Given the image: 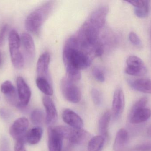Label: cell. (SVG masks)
<instances>
[{
    "label": "cell",
    "mask_w": 151,
    "mask_h": 151,
    "mask_svg": "<svg viewBox=\"0 0 151 151\" xmlns=\"http://www.w3.org/2000/svg\"><path fill=\"white\" fill-rule=\"evenodd\" d=\"M29 124L28 119L25 117L17 119L13 122L10 128V134L17 141L24 139Z\"/></svg>",
    "instance_id": "cell-9"
},
{
    "label": "cell",
    "mask_w": 151,
    "mask_h": 151,
    "mask_svg": "<svg viewBox=\"0 0 151 151\" xmlns=\"http://www.w3.org/2000/svg\"><path fill=\"white\" fill-rule=\"evenodd\" d=\"M151 117V110L145 107L130 112L129 119L132 124H139L147 121Z\"/></svg>",
    "instance_id": "cell-17"
},
{
    "label": "cell",
    "mask_w": 151,
    "mask_h": 151,
    "mask_svg": "<svg viewBox=\"0 0 151 151\" xmlns=\"http://www.w3.org/2000/svg\"></svg>",
    "instance_id": "cell-38"
},
{
    "label": "cell",
    "mask_w": 151,
    "mask_h": 151,
    "mask_svg": "<svg viewBox=\"0 0 151 151\" xmlns=\"http://www.w3.org/2000/svg\"><path fill=\"white\" fill-rule=\"evenodd\" d=\"M64 139L68 140L70 143L75 145L81 144L89 138L88 132L82 129L68 127L65 126H58Z\"/></svg>",
    "instance_id": "cell-4"
},
{
    "label": "cell",
    "mask_w": 151,
    "mask_h": 151,
    "mask_svg": "<svg viewBox=\"0 0 151 151\" xmlns=\"http://www.w3.org/2000/svg\"><path fill=\"white\" fill-rule=\"evenodd\" d=\"M1 91L6 97L7 101L13 105L18 103L17 91L11 82L7 80L3 82L1 86Z\"/></svg>",
    "instance_id": "cell-16"
},
{
    "label": "cell",
    "mask_w": 151,
    "mask_h": 151,
    "mask_svg": "<svg viewBox=\"0 0 151 151\" xmlns=\"http://www.w3.org/2000/svg\"><path fill=\"white\" fill-rule=\"evenodd\" d=\"M129 41L131 43L137 47L142 46V42L138 35L134 32H131L129 33Z\"/></svg>",
    "instance_id": "cell-30"
},
{
    "label": "cell",
    "mask_w": 151,
    "mask_h": 151,
    "mask_svg": "<svg viewBox=\"0 0 151 151\" xmlns=\"http://www.w3.org/2000/svg\"><path fill=\"white\" fill-rule=\"evenodd\" d=\"M92 74L97 81L100 82H104L105 79L104 74L103 71L99 67H95L92 69Z\"/></svg>",
    "instance_id": "cell-27"
},
{
    "label": "cell",
    "mask_w": 151,
    "mask_h": 151,
    "mask_svg": "<svg viewBox=\"0 0 151 151\" xmlns=\"http://www.w3.org/2000/svg\"><path fill=\"white\" fill-rule=\"evenodd\" d=\"M31 119L33 124L35 126H41L43 123L44 114L41 110L36 109L32 112Z\"/></svg>",
    "instance_id": "cell-25"
},
{
    "label": "cell",
    "mask_w": 151,
    "mask_h": 151,
    "mask_svg": "<svg viewBox=\"0 0 151 151\" xmlns=\"http://www.w3.org/2000/svg\"><path fill=\"white\" fill-rule=\"evenodd\" d=\"M109 8L106 5H102L97 8L90 16L88 21L99 29L104 25Z\"/></svg>",
    "instance_id": "cell-10"
},
{
    "label": "cell",
    "mask_w": 151,
    "mask_h": 151,
    "mask_svg": "<svg viewBox=\"0 0 151 151\" xmlns=\"http://www.w3.org/2000/svg\"><path fill=\"white\" fill-rule=\"evenodd\" d=\"M62 118L64 121L71 127L82 129L83 126V121L81 118L70 109H65L63 111Z\"/></svg>",
    "instance_id": "cell-15"
},
{
    "label": "cell",
    "mask_w": 151,
    "mask_h": 151,
    "mask_svg": "<svg viewBox=\"0 0 151 151\" xmlns=\"http://www.w3.org/2000/svg\"><path fill=\"white\" fill-rule=\"evenodd\" d=\"M111 113L109 111H106L101 116L99 121V131L100 135L105 139L108 137V126L111 120Z\"/></svg>",
    "instance_id": "cell-21"
},
{
    "label": "cell",
    "mask_w": 151,
    "mask_h": 151,
    "mask_svg": "<svg viewBox=\"0 0 151 151\" xmlns=\"http://www.w3.org/2000/svg\"><path fill=\"white\" fill-rule=\"evenodd\" d=\"M42 103L46 109V124L49 127L55 124L58 119V113L55 103L51 98L45 96L42 98Z\"/></svg>",
    "instance_id": "cell-12"
},
{
    "label": "cell",
    "mask_w": 151,
    "mask_h": 151,
    "mask_svg": "<svg viewBox=\"0 0 151 151\" xmlns=\"http://www.w3.org/2000/svg\"><path fill=\"white\" fill-rule=\"evenodd\" d=\"M104 53V48L103 44L99 42L94 48L93 56L95 57H100Z\"/></svg>",
    "instance_id": "cell-31"
},
{
    "label": "cell",
    "mask_w": 151,
    "mask_h": 151,
    "mask_svg": "<svg viewBox=\"0 0 151 151\" xmlns=\"http://www.w3.org/2000/svg\"><path fill=\"white\" fill-rule=\"evenodd\" d=\"M148 103V98L146 97H143L137 101L131 108L130 112L134 111L136 110L142 108H145Z\"/></svg>",
    "instance_id": "cell-28"
},
{
    "label": "cell",
    "mask_w": 151,
    "mask_h": 151,
    "mask_svg": "<svg viewBox=\"0 0 151 151\" xmlns=\"http://www.w3.org/2000/svg\"><path fill=\"white\" fill-rule=\"evenodd\" d=\"M3 62V58L2 53L0 51V67L2 66Z\"/></svg>",
    "instance_id": "cell-36"
},
{
    "label": "cell",
    "mask_w": 151,
    "mask_h": 151,
    "mask_svg": "<svg viewBox=\"0 0 151 151\" xmlns=\"http://www.w3.org/2000/svg\"><path fill=\"white\" fill-rule=\"evenodd\" d=\"M1 151H9V145L6 139H3L1 146Z\"/></svg>",
    "instance_id": "cell-35"
},
{
    "label": "cell",
    "mask_w": 151,
    "mask_h": 151,
    "mask_svg": "<svg viewBox=\"0 0 151 151\" xmlns=\"http://www.w3.org/2000/svg\"><path fill=\"white\" fill-rule=\"evenodd\" d=\"M21 45L26 57L29 61L32 60L35 55V47L34 41L30 34L24 33L21 35Z\"/></svg>",
    "instance_id": "cell-13"
},
{
    "label": "cell",
    "mask_w": 151,
    "mask_h": 151,
    "mask_svg": "<svg viewBox=\"0 0 151 151\" xmlns=\"http://www.w3.org/2000/svg\"><path fill=\"white\" fill-rule=\"evenodd\" d=\"M63 60L67 78L74 82L81 79V70L88 67L92 62L91 56L81 49L76 36L70 37L65 42L63 51Z\"/></svg>",
    "instance_id": "cell-1"
},
{
    "label": "cell",
    "mask_w": 151,
    "mask_h": 151,
    "mask_svg": "<svg viewBox=\"0 0 151 151\" xmlns=\"http://www.w3.org/2000/svg\"><path fill=\"white\" fill-rule=\"evenodd\" d=\"M91 98L94 103L97 105H100L103 102V97L99 90L93 88L91 90Z\"/></svg>",
    "instance_id": "cell-26"
},
{
    "label": "cell",
    "mask_w": 151,
    "mask_h": 151,
    "mask_svg": "<svg viewBox=\"0 0 151 151\" xmlns=\"http://www.w3.org/2000/svg\"><path fill=\"white\" fill-rule=\"evenodd\" d=\"M147 134L151 137V124L149 126L147 129Z\"/></svg>",
    "instance_id": "cell-37"
},
{
    "label": "cell",
    "mask_w": 151,
    "mask_h": 151,
    "mask_svg": "<svg viewBox=\"0 0 151 151\" xmlns=\"http://www.w3.org/2000/svg\"><path fill=\"white\" fill-rule=\"evenodd\" d=\"M129 140L127 131L124 129H121L116 134L114 148L115 151H122L125 148Z\"/></svg>",
    "instance_id": "cell-20"
},
{
    "label": "cell",
    "mask_w": 151,
    "mask_h": 151,
    "mask_svg": "<svg viewBox=\"0 0 151 151\" xmlns=\"http://www.w3.org/2000/svg\"><path fill=\"white\" fill-rule=\"evenodd\" d=\"M50 61V56L48 52H44L40 56L36 67L38 77H43L50 81L49 74V67Z\"/></svg>",
    "instance_id": "cell-14"
},
{
    "label": "cell",
    "mask_w": 151,
    "mask_h": 151,
    "mask_svg": "<svg viewBox=\"0 0 151 151\" xmlns=\"http://www.w3.org/2000/svg\"><path fill=\"white\" fill-rule=\"evenodd\" d=\"M17 94L19 103L17 107H26L31 99V89L25 80L21 76H19L16 80Z\"/></svg>",
    "instance_id": "cell-7"
},
{
    "label": "cell",
    "mask_w": 151,
    "mask_h": 151,
    "mask_svg": "<svg viewBox=\"0 0 151 151\" xmlns=\"http://www.w3.org/2000/svg\"><path fill=\"white\" fill-rule=\"evenodd\" d=\"M54 8V3L50 1L36 8L29 14L25 21L26 28L34 34L39 33L44 22L48 17Z\"/></svg>",
    "instance_id": "cell-2"
},
{
    "label": "cell",
    "mask_w": 151,
    "mask_h": 151,
    "mask_svg": "<svg viewBox=\"0 0 151 151\" xmlns=\"http://www.w3.org/2000/svg\"><path fill=\"white\" fill-rule=\"evenodd\" d=\"M8 41L12 63L16 69L18 70L22 69L24 64V59L20 50V37L15 29H12L10 32Z\"/></svg>",
    "instance_id": "cell-3"
},
{
    "label": "cell",
    "mask_w": 151,
    "mask_h": 151,
    "mask_svg": "<svg viewBox=\"0 0 151 151\" xmlns=\"http://www.w3.org/2000/svg\"><path fill=\"white\" fill-rule=\"evenodd\" d=\"M36 84L38 88L46 95L51 96L53 94V87L51 82L43 77H38L36 80Z\"/></svg>",
    "instance_id": "cell-23"
},
{
    "label": "cell",
    "mask_w": 151,
    "mask_h": 151,
    "mask_svg": "<svg viewBox=\"0 0 151 151\" xmlns=\"http://www.w3.org/2000/svg\"><path fill=\"white\" fill-rule=\"evenodd\" d=\"M8 28L9 26L7 24H3L0 27V48L3 46L5 42Z\"/></svg>",
    "instance_id": "cell-29"
},
{
    "label": "cell",
    "mask_w": 151,
    "mask_h": 151,
    "mask_svg": "<svg viewBox=\"0 0 151 151\" xmlns=\"http://www.w3.org/2000/svg\"><path fill=\"white\" fill-rule=\"evenodd\" d=\"M125 72L132 76H141L147 72V69L142 59L135 56H131L127 60Z\"/></svg>",
    "instance_id": "cell-6"
},
{
    "label": "cell",
    "mask_w": 151,
    "mask_h": 151,
    "mask_svg": "<svg viewBox=\"0 0 151 151\" xmlns=\"http://www.w3.org/2000/svg\"><path fill=\"white\" fill-rule=\"evenodd\" d=\"M129 84L135 90L145 94H151V80L148 79H139L130 81Z\"/></svg>",
    "instance_id": "cell-19"
},
{
    "label": "cell",
    "mask_w": 151,
    "mask_h": 151,
    "mask_svg": "<svg viewBox=\"0 0 151 151\" xmlns=\"http://www.w3.org/2000/svg\"><path fill=\"white\" fill-rule=\"evenodd\" d=\"M75 82L65 77L61 81V88L63 95L67 101L77 103L81 99V92Z\"/></svg>",
    "instance_id": "cell-5"
},
{
    "label": "cell",
    "mask_w": 151,
    "mask_h": 151,
    "mask_svg": "<svg viewBox=\"0 0 151 151\" xmlns=\"http://www.w3.org/2000/svg\"><path fill=\"white\" fill-rule=\"evenodd\" d=\"M0 116L4 119H8L10 117V113L4 108L0 109Z\"/></svg>",
    "instance_id": "cell-34"
},
{
    "label": "cell",
    "mask_w": 151,
    "mask_h": 151,
    "mask_svg": "<svg viewBox=\"0 0 151 151\" xmlns=\"http://www.w3.org/2000/svg\"><path fill=\"white\" fill-rule=\"evenodd\" d=\"M14 150L15 151H26L24 145V139L17 141Z\"/></svg>",
    "instance_id": "cell-33"
},
{
    "label": "cell",
    "mask_w": 151,
    "mask_h": 151,
    "mask_svg": "<svg viewBox=\"0 0 151 151\" xmlns=\"http://www.w3.org/2000/svg\"><path fill=\"white\" fill-rule=\"evenodd\" d=\"M125 96L123 90L118 88L114 91L112 107V114L114 119L119 118L125 107Z\"/></svg>",
    "instance_id": "cell-11"
},
{
    "label": "cell",
    "mask_w": 151,
    "mask_h": 151,
    "mask_svg": "<svg viewBox=\"0 0 151 151\" xmlns=\"http://www.w3.org/2000/svg\"><path fill=\"white\" fill-rule=\"evenodd\" d=\"M135 151H151V143L143 144L138 145L134 149Z\"/></svg>",
    "instance_id": "cell-32"
},
{
    "label": "cell",
    "mask_w": 151,
    "mask_h": 151,
    "mask_svg": "<svg viewBox=\"0 0 151 151\" xmlns=\"http://www.w3.org/2000/svg\"><path fill=\"white\" fill-rule=\"evenodd\" d=\"M127 2L134 7L135 14L138 17L144 18L148 16L150 11V1L134 0Z\"/></svg>",
    "instance_id": "cell-18"
},
{
    "label": "cell",
    "mask_w": 151,
    "mask_h": 151,
    "mask_svg": "<svg viewBox=\"0 0 151 151\" xmlns=\"http://www.w3.org/2000/svg\"><path fill=\"white\" fill-rule=\"evenodd\" d=\"M49 151H62L64 137L58 126L48 129Z\"/></svg>",
    "instance_id": "cell-8"
},
{
    "label": "cell",
    "mask_w": 151,
    "mask_h": 151,
    "mask_svg": "<svg viewBox=\"0 0 151 151\" xmlns=\"http://www.w3.org/2000/svg\"><path fill=\"white\" fill-rule=\"evenodd\" d=\"M105 138L101 135L92 137L88 144V151H100L103 148Z\"/></svg>",
    "instance_id": "cell-24"
},
{
    "label": "cell",
    "mask_w": 151,
    "mask_h": 151,
    "mask_svg": "<svg viewBox=\"0 0 151 151\" xmlns=\"http://www.w3.org/2000/svg\"><path fill=\"white\" fill-rule=\"evenodd\" d=\"M43 130L40 127H36L30 129L25 136V140L27 143L32 145L37 144L42 137Z\"/></svg>",
    "instance_id": "cell-22"
}]
</instances>
